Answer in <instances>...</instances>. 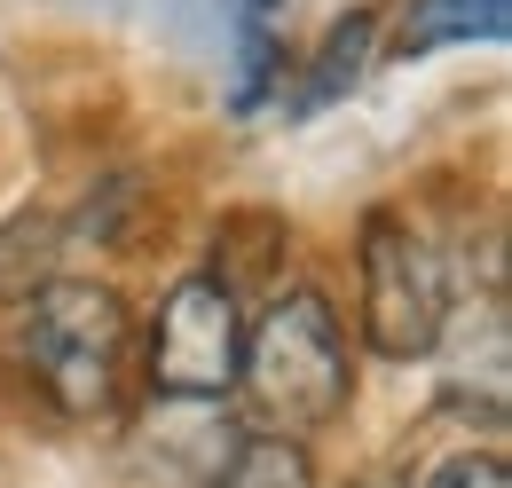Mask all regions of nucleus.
I'll return each instance as SVG.
<instances>
[{"label":"nucleus","instance_id":"nucleus-2","mask_svg":"<svg viewBox=\"0 0 512 488\" xmlns=\"http://www.w3.org/2000/svg\"><path fill=\"white\" fill-rule=\"evenodd\" d=\"M119 347H127V307L111 284H40L24 300V363L64 418L111 410Z\"/></svg>","mask_w":512,"mask_h":488},{"label":"nucleus","instance_id":"nucleus-5","mask_svg":"<svg viewBox=\"0 0 512 488\" xmlns=\"http://www.w3.org/2000/svg\"><path fill=\"white\" fill-rule=\"evenodd\" d=\"M512 0H410L394 24V56H426V48H457V40H505Z\"/></svg>","mask_w":512,"mask_h":488},{"label":"nucleus","instance_id":"nucleus-8","mask_svg":"<svg viewBox=\"0 0 512 488\" xmlns=\"http://www.w3.org/2000/svg\"><path fill=\"white\" fill-rule=\"evenodd\" d=\"M40 268H48V221H8L0 229V300H32L40 292Z\"/></svg>","mask_w":512,"mask_h":488},{"label":"nucleus","instance_id":"nucleus-10","mask_svg":"<svg viewBox=\"0 0 512 488\" xmlns=\"http://www.w3.org/2000/svg\"><path fill=\"white\" fill-rule=\"evenodd\" d=\"M245 8H253V16H268V8H284V0H245Z\"/></svg>","mask_w":512,"mask_h":488},{"label":"nucleus","instance_id":"nucleus-1","mask_svg":"<svg viewBox=\"0 0 512 488\" xmlns=\"http://www.w3.org/2000/svg\"><path fill=\"white\" fill-rule=\"evenodd\" d=\"M237 378L253 386L260 418L284 433H316L347 410L355 394V370H347V339L331 323V307L316 292H284L268 300V315L253 323L245 355H237Z\"/></svg>","mask_w":512,"mask_h":488},{"label":"nucleus","instance_id":"nucleus-9","mask_svg":"<svg viewBox=\"0 0 512 488\" xmlns=\"http://www.w3.org/2000/svg\"><path fill=\"white\" fill-rule=\"evenodd\" d=\"M426 488H512L505 457H481V449H465V457H449L426 473Z\"/></svg>","mask_w":512,"mask_h":488},{"label":"nucleus","instance_id":"nucleus-6","mask_svg":"<svg viewBox=\"0 0 512 488\" xmlns=\"http://www.w3.org/2000/svg\"><path fill=\"white\" fill-rule=\"evenodd\" d=\"M205 488H316V473H308V449H292V441L276 433V441H237V449L213 465Z\"/></svg>","mask_w":512,"mask_h":488},{"label":"nucleus","instance_id":"nucleus-4","mask_svg":"<svg viewBox=\"0 0 512 488\" xmlns=\"http://www.w3.org/2000/svg\"><path fill=\"white\" fill-rule=\"evenodd\" d=\"M245 355V323H237V292L221 276H182L158 323H150V386L174 402H221Z\"/></svg>","mask_w":512,"mask_h":488},{"label":"nucleus","instance_id":"nucleus-3","mask_svg":"<svg viewBox=\"0 0 512 488\" xmlns=\"http://www.w3.org/2000/svg\"><path fill=\"white\" fill-rule=\"evenodd\" d=\"M363 331H371V347H379L386 363L434 355L442 331H449L442 252L402 213H371L363 221Z\"/></svg>","mask_w":512,"mask_h":488},{"label":"nucleus","instance_id":"nucleus-7","mask_svg":"<svg viewBox=\"0 0 512 488\" xmlns=\"http://www.w3.org/2000/svg\"><path fill=\"white\" fill-rule=\"evenodd\" d=\"M363 56H371V16H347L331 40H323L316 56V79L300 87V111H323V103H339L355 79H363Z\"/></svg>","mask_w":512,"mask_h":488}]
</instances>
